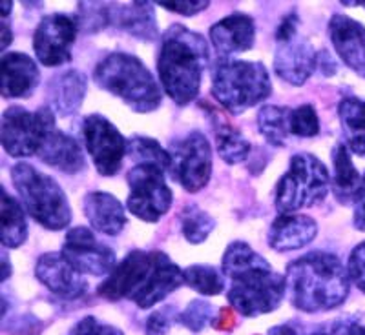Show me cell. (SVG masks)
Instances as JSON below:
<instances>
[{
    "mask_svg": "<svg viewBox=\"0 0 365 335\" xmlns=\"http://www.w3.org/2000/svg\"><path fill=\"white\" fill-rule=\"evenodd\" d=\"M214 321H216L214 307L208 304L207 301H201V299L192 301L182 310V314H179V323L185 328H188L190 331H201L208 324H214Z\"/></svg>",
    "mask_w": 365,
    "mask_h": 335,
    "instance_id": "34",
    "label": "cell"
},
{
    "mask_svg": "<svg viewBox=\"0 0 365 335\" xmlns=\"http://www.w3.org/2000/svg\"><path fill=\"white\" fill-rule=\"evenodd\" d=\"M236 326V315H234L232 308H221L220 314H217L216 321H214V328L216 330H232Z\"/></svg>",
    "mask_w": 365,
    "mask_h": 335,
    "instance_id": "44",
    "label": "cell"
},
{
    "mask_svg": "<svg viewBox=\"0 0 365 335\" xmlns=\"http://www.w3.org/2000/svg\"><path fill=\"white\" fill-rule=\"evenodd\" d=\"M185 282L182 270L159 250H132L97 288L106 301L130 299L143 310L155 307Z\"/></svg>",
    "mask_w": 365,
    "mask_h": 335,
    "instance_id": "2",
    "label": "cell"
},
{
    "mask_svg": "<svg viewBox=\"0 0 365 335\" xmlns=\"http://www.w3.org/2000/svg\"><path fill=\"white\" fill-rule=\"evenodd\" d=\"M61 253L81 275L103 277L110 275L117 266L115 252L97 240L93 232L84 226H77L66 233Z\"/></svg>",
    "mask_w": 365,
    "mask_h": 335,
    "instance_id": "14",
    "label": "cell"
},
{
    "mask_svg": "<svg viewBox=\"0 0 365 335\" xmlns=\"http://www.w3.org/2000/svg\"><path fill=\"white\" fill-rule=\"evenodd\" d=\"M0 73V90L4 99H28L41 80L37 63L17 51L2 55Z\"/></svg>",
    "mask_w": 365,
    "mask_h": 335,
    "instance_id": "18",
    "label": "cell"
},
{
    "mask_svg": "<svg viewBox=\"0 0 365 335\" xmlns=\"http://www.w3.org/2000/svg\"><path fill=\"white\" fill-rule=\"evenodd\" d=\"M318 53L307 38L296 37L278 42L274 53V71L292 86H302L318 68Z\"/></svg>",
    "mask_w": 365,
    "mask_h": 335,
    "instance_id": "15",
    "label": "cell"
},
{
    "mask_svg": "<svg viewBox=\"0 0 365 335\" xmlns=\"http://www.w3.org/2000/svg\"><path fill=\"white\" fill-rule=\"evenodd\" d=\"M35 277L58 297L79 299L86 294L88 282L81 273L71 268L70 262L63 257V253H44L38 257L35 265Z\"/></svg>",
    "mask_w": 365,
    "mask_h": 335,
    "instance_id": "16",
    "label": "cell"
},
{
    "mask_svg": "<svg viewBox=\"0 0 365 335\" xmlns=\"http://www.w3.org/2000/svg\"><path fill=\"white\" fill-rule=\"evenodd\" d=\"M70 335H123V331L117 330L112 324L101 323L99 319L88 315L75 324Z\"/></svg>",
    "mask_w": 365,
    "mask_h": 335,
    "instance_id": "38",
    "label": "cell"
},
{
    "mask_svg": "<svg viewBox=\"0 0 365 335\" xmlns=\"http://www.w3.org/2000/svg\"><path fill=\"white\" fill-rule=\"evenodd\" d=\"M86 77L81 71H61L48 83V108L61 117L71 115L81 108L86 97Z\"/></svg>",
    "mask_w": 365,
    "mask_h": 335,
    "instance_id": "22",
    "label": "cell"
},
{
    "mask_svg": "<svg viewBox=\"0 0 365 335\" xmlns=\"http://www.w3.org/2000/svg\"><path fill=\"white\" fill-rule=\"evenodd\" d=\"M354 228L365 232V175L361 177L360 190L354 199Z\"/></svg>",
    "mask_w": 365,
    "mask_h": 335,
    "instance_id": "43",
    "label": "cell"
},
{
    "mask_svg": "<svg viewBox=\"0 0 365 335\" xmlns=\"http://www.w3.org/2000/svg\"><path fill=\"white\" fill-rule=\"evenodd\" d=\"M223 273L228 277V302L243 317L270 314L287 294V279L274 272L265 257L254 252L245 240H234L227 246Z\"/></svg>",
    "mask_w": 365,
    "mask_h": 335,
    "instance_id": "1",
    "label": "cell"
},
{
    "mask_svg": "<svg viewBox=\"0 0 365 335\" xmlns=\"http://www.w3.org/2000/svg\"><path fill=\"white\" fill-rule=\"evenodd\" d=\"M318 233V224L309 216H279L269 228L267 243L276 252H292L312 243Z\"/></svg>",
    "mask_w": 365,
    "mask_h": 335,
    "instance_id": "20",
    "label": "cell"
},
{
    "mask_svg": "<svg viewBox=\"0 0 365 335\" xmlns=\"http://www.w3.org/2000/svg\"><path fill=\"white\" fill-rule=\"evenodd\" d=\"M84 146L97 171L103 177H113L119 174L123 159L128 154V141L106 117L93 113L83 120Z\"/></svg>",
    "mask_w": 365,
    "mask_h": 335,
    "instance_id": "12",
    "label": "cell"
},
{
    "mask_svg": "<svg viewBox=\"0 0 365 335\" xmlns=\"http://www.w3.org/2000/svg\"><path fill=\"white\" fill-rule=\"evenodd\" d=\"M347 272L351 281L365 294V240L358 246H354V250L351 252Z\"/></svg>",
    "mask_w": 365,
    "mask_h": 335,
    "instance_id": "36",
    "label": "cell"
},
{
    "mask_svg": "<svg viewBox=\"0 0 365 335\" xmlns=\"http://www.w3.org/2000/svg\"><path fill=\"white\" fill-rule=\"evenodd\" d=\"M289 113H291V108L270 106V104L263 106L257 113V129L274 148H283L287 144V137L291 135Z\"/></svg>",
    "mask_w": 365,
    "mask_h": 335,
    "instance_id": "28",
    "label": "cell"
},
{
    "mask_svg": "<svg viewBox=\"0 0 365 335\" xmlns=\"http://www.w3.org/2000/svg\"><path fill=\"white\" fill-rule=\"evenodd\" d=\"M210 41L220 55L241 53L252 50L256 24L245 13H232L210 28Z\"/></svg>",
    "mask_w": 365,
    "mask_h": 335,
    "instance_id": "19",
    "label": "cell"
},
{
    "mask_svg": "<svg viewBox=\"0 0 365 335\" xmlns=\"http://www.w3.org/2000/svg\"><path fill=\"white\" fill-rule=\"evenodd\" d=\"M170 175L188 193H197L210 181L212 148L201 132H190L187 137L170 144Z\"/></svg>",
    "mask_w": 365,
    "mask_h": 335,
    "instance_id": "11",
    "label": "cell"
},
{
    "mask_svg": "<svg viewBox=\"0 0 365 335\" xmlns=\"http://www.w3.org/2000/svg\"><path fill=\"white\" fill-rule=\"evenodd\" d=\"M269 335H332L325 330H311V328H305L299 323H285L278 324L269 330Z\"/></svg>",
    "mask_w": 365,
    "mask_h": 335,
    "instance_id": "41",
    "label": "cell"
},
{
    "mask_svg": "<svg viewBox=\"0 0 365 335\" xmlns=\"http://www.w3.org/2000/svg\"><path fill=\"white\" fill-rule=\"evenodd\" d=\"M0 197H2V206H0V213H2V220H0V240H2L4 248H19L28 239V224H26L24 210L6 191L4 186H2Z\"/></svg>",
    "mask_w": 365,
    "mask_h": 335,
    "instance_id": "27",
    "label": "cell"
},
{
    "mask_svg": "<svg viewBox=\"0 0 365 335\" xmlns=\"http://www.w3.org/2000/svg\"><path fill=\"white\" fill-rule=\"evenodd\" d=\"M332 335H365V319L347 315L331 324Z\"/></svg>",
    "mask_w": 365,
    "mask_h": 335,
    "instance_id": "39",
    "label": "cell"
},
{
    "mask_svg": "<svg viewBox=\"0 0 365 335\" xmlns=\"http://www.w3.org/2000/svg\"><path fill=\"white\" fill-rule=\"evenodd\" d=\"M161 8L168 9V11H174L178 15H185V17H192V15H197V13L205 11L208 8L207 0H201V2H163L159 0L158 2Z\"/></svg>",
    "mask_w": 365,
    "mask_h": 335,
    "instance_id": "40",
    "label": "cell"
},
{
    "mask_svg": "<svg viewBox=\"0 0 365 335\" xmlns=\"http://www.w3.org/2000/svg\"><path fill=\"white\" fill-rule=\"evenodd\" d=\"M185 285L201 295H220L225 290V279L214 266L192 265L182 270Z\"/></svg>",
    "mask_w": 365,
    "mask_h": 335,
    "instance_id": "31",
    "label": "cell"
},
{
    "mask_svg": "<svg viewBox=\"0 0 365 335\" xmlns=\"http://www.w3.org/2000/svg\"><path fill=\"white\" fill-rule=\"evenodd\" d=\"M338 117L347 139L365 135V100L354 95L344 97L338 104Z\"/></svg>",
    "mask_w": 365,
    "mask_h": 335,
    "instance_id": "32",
    "label": "cell"
},
{
    "mask_svg": "<svg viewBox=\"0 0 365 335\" xmlns=\"http://www.w3.org/2000/svg\"><path fill=\"white\" fill-rule=\"evenodd\" d=\"M44 164L68 175H77L86 168L81 144L61 129H51L37 155Z\"/></svg>",
    "mask_w": 365,
    "mask_h": 335,
    "instance_id": "23",
    "label": "cell"
},
{
    "mask_svg": "<svg viewBox=\"0 0 365 335\" xmlns=\"http://www.w3.org/2000/svg\"><path fill=\"white\" fill-rule=\"evenodd\" d=\"M55 128L53 112L48 106L38 112L9 106L2 115V148L15 159L38 155L44 141Z\"/></svg>",
    "mask_w": 365,
    "mask_h": 335,
    "instance_id": "9",
    "label": "cell"
},
{
    "mask_svg": "<svg viewBox=\"0 0 365 335\" xmlns=\"http://www.w3.org/2000/svg\"><path fill=\"white\" fill-rule=\"evenodd\" d=\"M203 104V110L210 117V124L214 129V139H216V148L220 157L227 164H237V162H245L249 159L252 146L247 141L245 135L236 128V126L223 115V112L210 106L208 102Z\"/></svg>",
    "mask_w": 365,
    "mask_h": 335,
    "instance_id": "24",
    "label": "cell"
},
{
    "mask_svg": "<svg viewBox=\"0 0 365 335\" xmlns=\"http://www.w3.org/2000/svg\"><path fill=\"white\" fill-rule=\"evenodd\" d=\"M93 80L101 90L119 97L135 113H150L161 106L163 93L158 80L141 58L128 53H110L93 70Z\"/></svg>",
    "mask_w": 365,
    "mask_h": 335,
    "instance_id": "5",
    "label": "cell"
},
{
    "mask_svg": "<svg viewBox=\"0 0 365 335\" xmlns=\"http://www.w3.org/2000/svg\"><path fill=\"white\" fill-rule=\"evenodd\" d=\"M130 195L126 208L145 223H158L170 210L174 195L166 184L165 170L154 164H135L126 174Z\"/></svg>",
    "mask_w": 365,
    "mask_h": 335,
    "instance_id": "10",
    "label": "cell"
},
{
    "mask_svg": "<svg viewBox=\"0 0 365 335\" xmlns=\"http://www.w3.org/2000/svg\"><path fill=\"white\" fill-rule=\"evenodd\" d=\"M77 33H79V22L70 15L53 13L42 18L34 35V50L38 63L48 68L70 63L71 48Z\"/></svg>",
    "mask_w": 365,
    "mask_h": 335,
    "instance_id": "13",
    "label": "cell"
},
{
    "mask_svg": "<svg viewBox=\"0 0 365 335\" xmlns=\"http://www.w3.org/2000/svg\"><path fill=\"white\" fill-rule=\"evenodd\" d=\"M329 37L341 60L365 79V26L347 15H332Z\"/></svg>",
    "mask_w": 365,
    "mask_h": 335,
    "instance_id": "17",
    "label": "cell"
},
{
    "mask_svg": "<svg viewBox=\"0 0 365 335\" xmlns=\"http://www.w3.org/2000/svg\"><path fill=\"white\" fill-rule=\"evenodd\" d=\"M83 210L91 228L104 235L115 237L126 226L125 206L117 197L106 191H90L84 195Z\"/></svg>",
    "mask_w": 365,
    "mask_h": 335,
    "instance_id": "21",
    "label": "cell"
},
{
    "mask_svg": "<svg viewBox=\"0 0 365 335\" xmlns=\"http://www.w3.org/2000/svg\"><path fill=\"white\" fill-rule=\"evenodd\" d=\"M272 93L269 70L262 63L220 58L212 71V97L232 115H241Z\"/></svg>",
    "mask_w": 365,
    "mask_h": 335,
    "instance_id": "6",
    "label": "cell"
},
{
    "mask_svg": "<svg viewBox=\"0 0 365 335\" xmlns=\"http://www.w3.org/2000/svg\"><path fill=\"white\" fill-rule=\"evenodd\" d=\"M110 18L115 28L123 29L143 42H154L158 38L154 6L150 2H132V4H112Z\"/></svg>",
    "mask_w": 365,
    "mask_h": 335,
    "instance_id": "25",
    "label": "cell"
},
{
    "mask_svg": "<svg viewBox=\"0 0 365 335\" xmlns=\"http://www.w3.org/2000/svg\"><path fill=\"white\" fill-rule=\"evenodd\" d=\"M289 129L296 137H316L319 133V119L312 104H302L291 108L289 113Z\"/></svg>",
    "mask_w": 365,
    "mask_h": 335,
    "instance_id": "33",
    "label": "cell"
},
{
    "mask_svg": "<svg viewBox=\"0 0 365 335\" xmlns=\"http://www.w3.org/2000/svg\"><path fill=\"white\" fill-rule=\"evenodd\" d=\"M329 188L331 179L324 162L312 154H296L276 186L274 204L282 216H291L299 208H314L324 203Z\"/></svg>",
    "mask_w": 365,
    "mask_h": 335,
    "instance_id": "8",
    "label": "cell"
},
{
    "mask_svg": "<svg viewBox=\"0 0 365 335\" xmlns=\"http://www.w3.org/2000/svg\"><path fill=\"white\" fill-rule=\"evenodd\" d=\"M175 319V310L172 307H165L155 310L146 319V335H166Z\"/></svg>",
    "mask_w": 365,
    "mask_h": 335,
    "instance_id": "37",
    "label": "cell"
},
{
    "mask_svg": "<svg viewBox=\"0 0 365 335\" xmlns=\"http://www.w3.org/2000/svg\"><path fill=\"white\" fill-rule=\"evenodd\" d=\"M11 29L6 28V22H2V50H6L9 44H11Z\"/></svg>",
    "mask_w": 365,
    "mask_h": 335,
    "instance_id": "47",
    "label": "cell"
},
{
    "mask_svg": "<svg viewBox=\"0 0 365 335\" xmlns=\"http://www.w3.org/2000/svg\"><path fill=\"white\" fill-rule=\"evenodd\" d=\"M110 6L112 4H93V2H84V4H81V17L77 18L79 29H84L86 33H93V31H99V29L112 24Z\"/></svg>",
    "mask_w": 365,
    "mask_h": 335,
    "instance_id": "35",
    "label": "cell"
},
{
    "mask_svg": "<svg viewBox=\"0 0 365 335\" xmlns=\"http://www.w3.org/2000/svg\"><path fill=\"white\" fill-rule=\"evenodd\" d=\"M128 155L135 164H154L159 166L161 170L170 171V151H166L158 141L150 139V137H132L128 141Z\"/></svg>",
    "mask_w": 365,
    "mask_h": 335,
    "instance_id": "29",
    "label": "cell"
},
{
    "mask_svg": "<svg viewBox=\"0 0 365 335\" xmlns=\"http://www.w3.org/2000/svg\"><path fill=\"white\" fill-rule=\"evenodd\" d=\"M287 292L292 307L305 314L329 312L349 295V272L334 253H305L287 266Z\"/></svg>",
    "mask_w": 365,
    "mask_h": 335,
    "instance_id": "3",
    "label": "cell"
},
{
    "mask_svg": "<svg viewBox=\"0 0 365 335\" xmlns=\"http://www.w3.org/2000/svg\"><path fill=\"white\" fill-rule=\"evenodd\" d=\"M208 58V44L197 31L182 24H172L165 31L158 57V73L163 90L178 106H188L197 99Z\"/></svg>",
    "mask_w": 365,
    "mask_h": 335,
    "instance_id": "4",
    "label": "cell"
},
{
    "mask_svg": "<svg viewBox=\"0 0 365 335\" xmlns=\"http://www.w3.org/2000/svg\"><path fill=\"white\" fill-rule=\"evenodd\" d=\"M11 181L21 195L22 206L46 230L58 232L71 223L66 193L50 175L42 174L28 162H17L11 168Z\"/></svg>",
    "mask_w": 365,
    "mask_h": 335,
    "instance_id": "7",
    "label": "cell"
},
{
    "mask_svg": "<svg viewBox=\"0 0 365 335\" xmlns=\"http://www.w3.org/2000/svg\"><path fill=\"white\" fill-rule=\"evenodd\" d=\"M298 35V15L296 13H289L282 21L279 28L276 29V41L283 42Z\"/></svg>",
    "mask_w": 365,
    "mask_h": 335,
    "instance_id": "42",
    "label": "cell"
},
{
    "mask_svg": "<svg viewBox=\"0 0 365 335\" xmlns=\"http://www.w3.org/2000/svg\"><path fill=\"white\" fill-rule=\"evenodd\" d=\"M347 148L351 154L358 155V157H365V135L347 139Z\"/></svg>",
    "mask_w": 365,
    "mask_h": 335,
    "instance_id": "45",
    "label": "cell"
},
{
    "mask_svg": "<svg viewBox=\"0 0 365 335\" xmlns=\"http://www.w3.org/2000/svg\"><path fill=\"white\" fill-rule=\"evenodd\" d=\"M181 219V232L182 237L190 243V245H201L208 239L212 230L216 228V220L208 216L207 211L201 210L195 204H188L187 208H182L179 213Z\"/></svg>",
    "mask_w": 365,
    "mask_h": 335,
    "instance_id": "30",
    "label": "cell"
},
{
    "mask_svg": "<svg viewBox=\"0 0 365 335\" xmlns=\"http://www.w3.org/2000/svg\"><path fill=\"white\" fill-rule=\"evenodd\" d=\"M332 174L331 186L332 193L336 197L340 204H351L356 199L358 190L361 184V175L354 168L353 159H351V151H349L347 144H336L332 148Z\"/></svg>",
    "mask_w": 365,
    "mask_h": 335,
    "instance_id": "26",
    "label": "cell"
},
{
    "mask_svg": "<svg viewBox=\"0 0 365 335\" xmlns=\"http://www.w3.org/2000/svg\"><path fill=\"white\" fill-rule=\"evenodd\" d=\"M11 275V265H9V257H6V250L2 252V281Z\"/></svg>",
    "mask_w": 365,
    "mask_h": 335,
    "instance_id": "46",
    "label": "cell"
}]
</instances>
